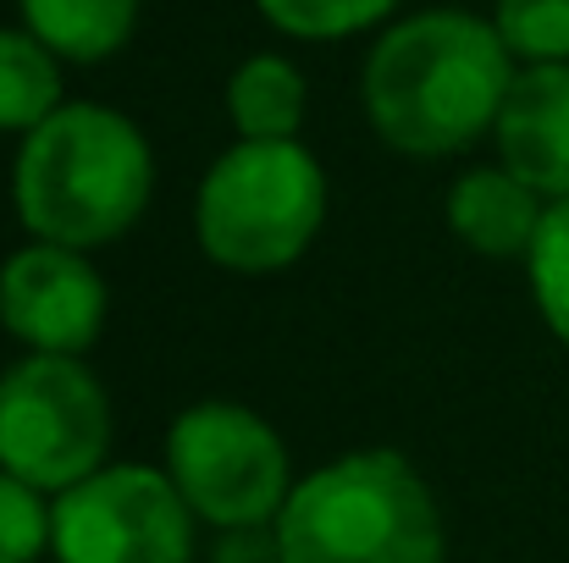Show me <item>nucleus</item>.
<instances>
[{
    "label": "nucleus",
    "instance_id": "f257e3e1",
    "mask_svg": "<svg viewBox=\"0 0 569 563\" xmlns=\"http://www.w3.org/2000/svg\"><path fill=\"white\" fill-rule=\"evenodd\" d=\"M515 56L492 17L415 11L371 44L360 100L381 144L398 155H453L498 128L515 83Z\"/></svg>",
    "mask_w": 569,
    "mask_h": 563
},
{
    "label": "nucleus",
    "instance_id": "f03ea898",
    "mask_svg": "<svg viewBox=\"0 0 569 563\" xmlns=\"http://www.w3.org/2000/svg\"><path fill=\"white\" fill-rule=\"evenodd\" d=\"M156 188L150 139L133 128V117L78 100L61 105L50 122H39L11 172V199L33 243L61 249H100L122 238Z\"/></svg>",
    "mask_w": 569,
    "mask_h": 563
},
{
    "label": "nucleus",
    "instance_id": "7ed1b4c3",
    "mask_svg": "<svg viewBox=\"0 0 569 563\" xmlns=\"http://www.w3.org/2000/svg\"><path fill=\"white\" fill-rule=\"evenodd\" d=\"M282 563H442V514L420 470L392 453H343L305 475L277 514Z\"/></svg>",
    "mask_w": 569,
    "mask_h": 563
},
{
    "label": "nucleus",
    "instance_id": "20e7f679",
    "mask_svg": "<svg viewBox=\"0 0 569 563\" xmlns=\"http://www.w3.org/2000/svg\"><path fill=\"white\" fill-rule=\"evenodd\" d=\"M321 221H327V172L299 139L288 144L238 139L210 161L193 204L199 249L238 277L288 271L316 243Z\"/></svg>",
    "mask_w": 569,
    "mask_h": 563
},
{
    "label": "nucleus",
    "instance_id": "39448f33",
    "mask_svg": "<svg viewBox=\"0 0 569 563\" xmlns=\"http://www.w3.org/2000/svg\"><path fill=\"white\" fill-rule=\"evenodd\" d=\"M111 403L83 360L28 354L0 375V470L39 486L72 492L106 470Z\"/></svg>",
    "mask_w": 569,
    "mask_h": 563
},
{
    "label": "nucleus",
    "instance_id": "423d86ee",
    "mask_svg": "<svg viewBox=\"0 0 569 563\" xmlns=\"http://www.w3.org/2000/svg\"><path fill=\"white\" fill-rule=\"evenodd\" d=\"M167 475L193 520L221 531H260L293 497L282 436L238 403H193L172 420Z\"/></svg>",
    "mask_w": 569,
    "mask_h": 563
},
{
    "label": "nucleus",
    "instance_id": "0eeeda50",
    "mask_svg": "<svg viewBox=\"0 0 569 563\" xmlns=\"http://www.w3.org/2000/svg\"><path fill=\"white\" fill-rule=\"evenodd\" d=\"M172 475L150 464H106L50 509V553L61 563H189L193 525Z\"/></svg>",
    "mask_w": 569,
    "mask_h": 563
},
{
    "label": "nucleus",
    "instance_id": "6e6552de",
    "mask_svg": "<svg viewBox=\"0 0 569 563\" xmlns=\"http://www.w3.org/2000/svg\"><path fill=\"white\" fill-rule=\"evenodd\" d=\"M0 321L33 354L78 360L106 326V282L78 249L28 243L0 265Z\"/></svg>",
    "mask_w": 569,
    "mask_h": 563
},
{
    "label": "nucleus",
    "instance_id": "1a4fd4ad",
    "mask_svg": "<svg viewBox=\"0 0 569 563\" xmlns=\"http://www.w3.org/2000/svg\"><path fill=\"white\" fill-rule=\"evenodd\" d=\"M498 167L548 204L569 199V61L520 67L498 111Z\"/></svg>",
    "mask_w": 569,
    "mask_h": 563
},
{
    "label": "nucleus",
    "instance_id": "9d476101",
    "mask_svg": "<svg viewBox=\"0 0 569 563\" xmlns=\"http://www.w3.org/2000/svg\"><path fill=\"white\" fill-rule=\"evenodd\" d=\"M448 232L470 243L487 260H526L537 243V227L548 215V199L526 188L503 167H476L448 188Z\"/></svg>",
    "mask_w": 569,
    "mask_h": 563
},
{
    "label": "nucleus",
    "instance_id": "9b49d317",
    "mask_svg": "<svg viewBox=\"0 0 569 563\" xmlns=\"http://www.w3.org/2000/svg\"><path fill=\"white\" fill-rule=\"evenodd\" d=\"M17 11L56 61L78 67L117 56L139 28V0H17Z\"/></svg>",
    "mask_w": 569,
    "mask_h": 563
},
{
    "label": "nucleus",
    "instance_id": "f8f14e48",
    "mask_svg": "<svg viewBox=\"0 0 569 563\" xmlns=\"http://www.w3.org/2000/svg\"><path fill=\"white\" fill-rule=\"evenodd\" d=\"M227 117L249 144H288L305 128V72L288 56H249L227 78Z\"/></svg>",
    "mask_w": 569,
    "mask_h": 563
},
{
    "label": "nucleus",
    "instance_id": "ddd939ff",
    "mask_svg": "<svg viewBox=\"0 0 569 563\" xmlns=\"http://www.w3.org/2000/svg\"><path fill=\"white\" fill-rule=\"evenodd\" d=\"M61 111V61L28 33L0 28V133H33Z\"/></svg>",
    "mask_w": 569,
    "mask_h": 563
},
{
    "label": "nucleus",
    "instance_id": "4468645a",
    "mask_svg": "<svg viewBox=\"0 0 569 563\" xmlns=\"http://www.w3.org/2000/svg\"><path fill=\"white\" fill-rule=\"evenodd\" d=\"M526 277H531V299L548 321V332L569 349V199H553L537 243L526 254Z\"/></svg>",
    "mask_w": 569,
    "mask_h": 563
},
{
    "label": "nucleus",
    "instance_id": "2eb2a0df",
    "mask_svg": "<svg viewBox=\"0 0 569 563\" xmlns=\"http://www.w3.org/2000/svg\"><path fill=\"white\" fill-rule=\"evenodd\" d=\"M492 28L520 67L569 61V0H498Z\"/></svg>",
    "mask_w": 569,
    "mask_h": 563
},
{
    "label": "nucleus",
    "instance_id": "dca6fc26",
    "mask_svg": "<svg viewBox=\"0 0 569 563\" xmlns=\"http://www.w3.org/2000/svg\"><path fill=\"white\" fill-rule=\"evenodd\" d=\"M398 0H254V11L288 39H349L377 28Z\"/></svg>",
    "mask_w": 569,
    "mask_h": 563
},
{
    "label": "nucleus",
    "instance_id": "f3484780",
    "mask_svg": "<svg viewBox=\"0 0 569 563\" xmlns=\"http://www.w3.org/2000/svg\"><path fill=\"white\" fill-rule=\"evenodd\" d=\"M50 547L44 492L0 470V563H33Z\"/></svg>",
    "mask_w": 569,
    "mask_h": 563
}]
</instances>
